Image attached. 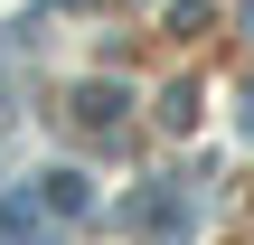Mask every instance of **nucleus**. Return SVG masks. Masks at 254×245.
Masks as SVG:
<instances>
[{
    "label": "nucleus",
    "instance_id": "f03ea898",
    "mask_svg": "<svg viewBox=\"0 0 254 245\" xmlns=\"http://www.w3.org/2000/svg\"><path fill=\"white\" fill-rule=\"evenodd\" d=\"M85 198H94V189H85L75 170H47V189H38V208H47V217H75Z\"/></svg>",
    "mask_w": 254,
    "mask_h": 245
},
{
    "label": "nucleus",
    "instance_id": "7ed1b4c3",
    "mask_svg": "<svg viewBox=\"0 0 254 245\" xmlns=\"http://www.w3.org/2000/svg\"><path fill=\"white\" fill-rule=\"evenodd\" d=\"M75 113H85L94 132H113V123H123V94H113V85H85V94H75Z\"/></svg>",
    "mask_w": 254,
    "mask_h": 245
},
{
    "label": "nucleus",
    "instance_id": "f257e3e1",
    "mask_svg": "<svg viewBox=\"0 0 254 245\" xmlns=\"http://www.w3.org/2000/svg\"><path fill=\"white\" fill-rule=\"evenodd\" d=\"M47 227H57V217H47L38 198H9V208H0V245H38Z\"/></svg>",
    "mask_w": 254,
    "mask_h": 245
}]
</instances>
